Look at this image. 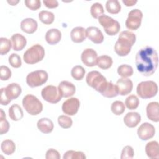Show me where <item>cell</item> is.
<instances>
[{"label": "cell", "mask_w": 159, "mask_h": 159, "mask_svg": "<svg viewBox=\"0 0 159 159\" xmlns=\"http://www.w3.org/2000/svg\"><path fill=\"white\" fill-rule=\"evenodd\" d=\"M86 81L88 86L100 93L104 89L107 81L106 78L98 71H91L86 75Z\"/></svg>", "instance_id": "obj_5"}, {"label": "cell", "mask_w": 159, "mask_h": 159, "mask_svg": "<svg viewBox=\"0 0 159 159\" xmlns=\"http://www.w3.org/2000/svg\"><path fill=\"white\" fill-rule=\"evenodd\" d=\"M155 129L154 126L148 123L144 122L137 129V135L142 140H147L155 135Z\"/></svg>", "instance_id": "obj_12"}, {"label": "cell", "mask_w": 159, "mask_h": 159, "mask_svg": "<svg viewBox=\"0 0 159 159\" xmlns=\"http://www.w3.org/2000/svg\"><path fill=\"white\" fill-rule=\"evenodd\" d=\"M134 70L130 65L123 64L117 68V73L122 78L130 77L133 75Z\"/></svg>", "instance_id": "obj_33"}, {"label": "cell", "mask_w": 159, "mask_h": 159, "mask_svg": "<svg viewBox=\"0 0 159 159\" xmlns=\"http://www.w3.org/2000/svg\"><path fill=\"white\" fill-rule=\"evenodd\" d=\"M19 1H14V0H10V1H7V2L11 5V6H16L17 3H19Z\"/></svg>", "instance_id": "obj_49"}, {"label": "cell", "mask_w": 159, "mask_h": 159, "mask_svg": "<svg viewBox=\"0 0 159 159\" xmlns=\"http://www.w3.org/2000/svg\"><path fill=\"white\" fill-rule=\"evenodd\" d=\"M38 129L43 134H50L54 128L53 122L48 118H42L37 123Z\"/></svg>", "instance_id": "obj_24"}, {"label": "cell", "mask_w": 159, "mask_h": 159, "mask_svg": "<svg viewBox=\"0 0 159 159\" xmlns=\"http://www.w3.org/2000/svg\"><path fill=\"white\" fill-rule=\"evenodd\" d=\"M11 41L6 38L1 37L0 38V54L1 55L7 53L11 48Z\"/></svg>", "instance_id": "obj_38"}, {"label": "cell", "mask_w": 159, "mask_h": 159, "mask_svg": "<svg viewBox=\"0 0 159 159\" xmlns=\"http://www.w3.org/2000/svg\"><path fill=\"white\" fill-rule=\"evenodd\" d=\"M111 111L116 116H119L123 114L125 110V106L121 101H116L113 102L111 106Z\"/></svg>", "instance_id": "obj_35"}, {"label": "cell", "mask_w": 159, "mask_h": 159, "mask_svg": "<svg viewBox=\"0 0 159 159\" xmlns=\"http://www.w3.org/2000/svg\"><path fill=\"white\" fill-rule=\"evenodd\" d=\"M1 148L2 152L7 155H10L14 153L16 150V145L11 140H4L1 142Z\"/></svg>", "instance_id": "obj_28"}, {"label": "cell", "mask_w": 159, "mask_h": 159, "mask_svg": "<svg viewBox=\"0 0 159 159\" xmlns=\"http://www.w3.org/2000/svg\"><path fill=\"white\" fill-rule=\"evenodd\" d=\"M145 153L150 158H158V142L155 140L148 142L145 146Z\"/></svg>", "instance_id": "obj_25"}, {"label": "cell", "mask_w": 159, "mask_h": 159, "mask_svg": "<svg viewBox=\"0 0 159 159\" xmlns=\"http://www.w3.org/2000/svg\"><path fill=\"white\" fill-rule=\"evenodd\" d=\"M58 123L61 127L63 129H68L71 127L73 120L67 116L61 115L58 117Z\"/></svg>", "instance_id": "obj_40"}, {"label": "cell", "mask_w": 159, "mask_h": 159, "mask_svg": "<svg viewBox=\"0 0 159 159\" xmlns=\"http://www.w3.org/2000/svg\"><path fill=\"white\" fill-rule=\"evenodd\" d=\"M9 129V124L6 119V114L4 111L1 109L0 116V134L3 135L7 133Z\"/></svg>", "instance_id": "obj_39"}, {"label": "cell", "mask_w": 159, "mask_h": 159, "mask_svg": "<svg viewBox=\"0 0 159 159\" xmlns=\"http://www.w3.org/2000/svg\"><path fill=\"white\" fill-rule=\"evenodd\" d=\"M125 105L130 110L136 109L139 105V99L137 96L131 94L125 99Z\"/></svg>", "instance_id": "obj_32"}, {"label": "cell", "mask_w": 159, "mask_h": 159, "mask_svg": "<svg viewBox=\"0 0 159 159\" xmlns=\"http://www.w3.org/2000/svg\"><path fill=\"white\" fill-rule=\"evenodd\" d=\"M48 78V73L44 70H36L29 73L26 83L30 88L38 87L45 84Z\"/></svg>", "instance_id": "obj_8"}, {"label": "cell", "mask_w": 159, "mask_h": 159, "mask_svg": "<svg viewBox=\"0 0 159 159\" xmlns=\"http://www.w3.org/2000/svg\"><path fill=\"white\" fill-rule=\"evenodd\" d=\"M122 2L126 6H132L135 5L137 2V1H134V0H122Z\"/></svg>", "instance_id": "obj_48"}, {"label": "cell", "mask_w": 159, "mask_h": 159, "mask_svg": "<svg viewBox=\"0 0 159 159\" xmlns=\"http://www.w3.org/2000/svg\"><path fill=\"white\" fill-rule=\"evenodd\" d=\"M3 89L6 98L10 101L17 98L22 93L20 86L16 83L9 84L6 88H3Z\"/></svg>", "instance_id": "obj_16"}, {"label": "cell", "mask_w": 159, "mask_h": 159, "mask_svg": "<svg viewBox=\"0 0 159 159\" xmlns=\"http://www.w3.org/2000/svg\"><path fill=\"white\" fill-rule=\"evenodd\" d=\"M90 12L92 17L94 19H98L99 17L104 14V8L101 3L96 2L91 6Z\"/></svg>", "instance_id": "obj_36"}, {"label": "cell", "mask_w": 159, "mask_h": 159, "mask_svg": "<svg viewBox=\"0 0 159 159\" xmlns=\"http://www.w3.org/2000/svg\"><path fill=\"white\" fill-rule=\"evenodd\" d=\"M98 54L92 48H86L83 50L81 55L82 62L87 66L92 67L97 65Z\"/></svg>", "instance_id": "obj_13"}, {"label": "cell", "mask_w": 159, "mask_h": 159, "mask_svg": "<svg viewBox=\"0 0 159 159\" xmlns=\"http://www.w3.org/2000/svg\"><path fill=\"white\" fill-rule=\"evenodd\" d=\"M101 94L106 98H112L116 97L119 94V92L116 85L114 84L111 81H107L106 86L101 91Z\"/></svg>", "instance_id": "obj_26"}, {"label": "cell", "mask_w": 159, "mask_h": 159, "mask_svg": "<svg viewBox=\"0 0 159 159\" xmlns=\"http://www.w3.org/2000/svg\"><path fill=\"white\" fill-rule=\"evenodd\" d=\"M85 70L81 65H76L71 69V76L76 80H81L85 75Z\"/></svg>", "instance_id": "obj_34"}, {"label": "cell", "mask_w": 159, "mask_h": 159, "mask_svg": "<svg viewBox=\"0 0 159 159\" xmlns=\"http://www.w3.org/2000/svg\"><path fill=\"white\" fill-rule=\"evenodd\" d=\"M98 22L104 28L105 32L110 36L116 35L120 30L119 22L107 15L102 14L99 17Z\"/></svg>", "instance_id": "obj_7"}, {"label": "cell", "mask_w": 159, "mask_h": 159, "mask_svg": "<svg viewBox=\"0 0 159 159\" xmlns=\"http://www.w3.org/2000/svg\"><path fill=\"white\" fill-rule=\"evenodd\" d=\"M24 3L27 7L32 11H36L41 6V2L39 0H25Z\"/></svg>", "instance_id": "obj_44"}, {"label": "cell", "mask_w": 159, "mask_h": 159, "mask_svg": "<svg viewBox=\"0 0 159 159\" xmlns=\"http://www.w3.org/2000/svg\"><path fill=\"white\" fill-rule=\"evenodd\" d=\"M12 72L11 70L4 65H1L0 67V78L2 81H6L11 77Z\"/></svg>", "instance_id": "obj_43"}, {"label": "cell", "mask_w": 159, "mask_h": 159, "mask_svg": "<svg viewBox=\"0 0 159 159\" xmlns=\"http://www.w3.org/2000/svg\"><path fill=\"white\" fill-rule=\"evenodd\" d=\"M113 61L111 57L108 55H101L98 57L97 65L102 70H107L111 67Z\"/></svg>", "instance_id": "obj_29"}, {"label": "cell", "mask_w": 159, "mask_h": 159, "mask_svg": "<svg viewBox=\"0 0 159 159\" xmlns=\"http://www.w3.org/2000/svg\"><path fill=\"white\" fill-rule=\"evenodd\" d=\"M158 93V86L153 81L140 82L137 86V93L142 99H149L156 96Z\"/></svg>", "instance_id": "obj_6"}, {"label": "cell", "mask_w": 159, "mask_h": 159, "mask_svg": "<svg viewBox=\"0 0 159 159\" xmlns=\"http://www.w3.org/2000/svg\"><path fill=\"white\" fill-rule=\"evenodd\" d=\"M58 91L62 98H69L72 96L76 92L75 86L68 81H62L58 84Z\"/></svg>", "instance_id": "obj_17"}, {"label": "cell", "mask_w": 159, "mask_h": 159, "mask_svg": "<svg viewBox=\"0 0 159 159\" xmlns=\"http://www.w3.org/2000/svg\"><path fill=\"white\" fill-rule=\"evenodd\" d=\"M12 48L15 51L22 50L27 44V40L24 36L20 34H15L11 38Z\"/></svg>", "instance_id": "obj_22"}, {"label": "cell", "mask_w": 159, "mask_h": 159, "mask_svg": "<svg viewBox=\"0 0 159 159\" xmlns=\"http://www.w3.org/2000/svg\"><path fill=\"white\" fill-rule=\"evenodd\" d=\"M143 13L138 9H132L128 14L125 21V26L129 30H135L139 29L141 25Z\"/></svg>", "instance_id": "obj_10"}, {"label": "cell", "mask_w": 159, "mask_h": 159, "mask_svg": "<svg viewBox=\"0 0 159 159\" xmlns=\"http://www.w3.org/2000/svg\"><path fill=\"white\" fill-rule=\"evenodd\" d=\"M85 154L81 151L68 150L63 155V159H85Z\"/></svg>", "instance_id": "obj_37"}, {"label": "cell", "mask_w": 159, "mask_h": 159, "mask_svg": "<svg viewBox=\"0 0 159 159\" xmlns=\"http://www.w3.org/2000/svg\"><path fill=\"white\" fill-rule=\"evenodd\" d=\"M22 106L30 115L35 116L40 114L43 110L42 103L35 96L27 94L22 99Z\"/></svg>", "instance_id": "obj_4"}, {"label": "cell", "mask_w": 159, "mask_h": 159, "mask_svg": "<svg viewBox=\"0 0 159 159\" xmlns=\"http://www.w3.org/2000/svg\"><path fill=\"white\" fill-rule=\"evenodd\" d=\"M147 116L150 120L158 122L159 121V105L158 102H151L146 107Z\"/></svg>", "instance_id": "obj_18"}, {"label": "cell", "mask_w": 159, "mask_h": 159, "mask_svg": "<svg viewBox=\"0 0 159 159\" xmlns=\"http://www.w3.org/2000/svg\"><path fill=\"white\" fill-rule=\"evenodd\" d=\"M86 37L96 44L101 43L104 40V35L101 30L96 27H89L86 29Z\"/></svg>", "instance_id": "obj_15"}, {"label": "cell", "mask_w": 159, "mask_h": 159, "mask_svg": "<svg viewBox=\"0 0 159 159\" xmlns=\"http://www.w3.org/2000/svg\"><path fill=\"white\" fill-rule=\"evenodd\" d=\"M135 65L137 70L142 75L151 76L155 72L158 65L157 51L149 46L140 48L135 56Z\"/></svg>", "instance_id": "obj_1"}, {"label": "cell", "mask_w": 159, "mask_h": 159, "mask_svg": "<svg viewBox=\"0 0 159 159\" xmlns=\"http://www.w3.org/2000/svg\"><path fill=\"white\" fill-rule=\"evenodd\" d=\"M43 99L51 104H56L61 99V96L58 88L53 85H48L43 88L41 91Z\"/></svg>", "instance_id": "obj_9"}, {"label": "cell", "mask_w": 159, "mask_h": 159, "mask_svg": "<svg viewBox=\"0 0 159 159\" xmlns=\"http://www.w3.org/2000/svg\"><path fill=\"white\" fill-rule=\"evenodd\" d=\"M44 56L45 50L43 47L39 44H35L25 52L23 59L25 63L32 65L42 61Z\"/></svg>", "instance_id": "obj_3"}, {"label": "cell", "mask_w": 159, "mask_h": 159, "mask_svg": "<svg viewBox=\"0 0 159 159\" xmlns=\"http://www.w3.org/2000/svg\"><path fill=\"white\" fill-rule=\"evenodd\" d=\"M9 64L15 68H18L21 66L22 61L20 56L17 53H12L9 57Z\"/></svg>", "instance_id": "obj_41"}, {"label": "cell", "mask_w": 159, "mask_h": 159, "mask_svg": "<svg viewBox=\"0 0 159 159\" xmlns=\"http://www.w3.org/2000/svg\"><path fill=\"white\" fill-rule=\"evenodd\" d=\"M80 102L76 98H71L66 99L62 104V111L68 116L75 115L80 108Z\"/></svg>", "instance_id": "obj_11"}, {"label": "cell", "mask_w": 159, "mask_h": 159, "mask_svg": "<svg viewBox=\"0 0 159 159\" xmlns=\"http://www.w3.org/2000/svg\"><path fill=\"white\" fill-rule=\"evenodd\" d=\"M141 116L137 112H130L124 117V122L129 128L135 127L140 122Z\"/></svg>", "instance_id": "obj_20"}, {"label": "cell", "mask_w": 159, "mask_h": 159, "mask_svg": "<svg viewBox=\"0 0 159 159\" xmlns=\"http://www.w3.org/2000/svg\"><path fill=\"white\" fill-rule=\"evenodd\" d=\"M0 102L1 105L3 106H6L7 104H9L11 101L7 99V98H6L4 92V89L3 88H2L1 89V98H0Z\"/></svg>", "instance_id": "obj_47"}, {"label": "cell", "mask_w": 159, "mask_h": 159, "mask_svg": "<svg viewBox=\"0 0 159 159\" xmlns=\"http://www.w3.org/2000/svg\"><path fill=\"white\" fill-rule=\"evenodd\" d=\"M43 3L47 8L49 9L56 8L58 6V2L56 0H43Z\"/></svg>", "instance_id": "obj_46"}, {"label": "cell", "mask_w": 159, "mask_h": 159, "mask_svg": "<svg viewBox=\"0 0 159 159\" xmlns=\"http://www.w3.org/2000/svg\"><path fill=\"white\" fill-rule=\"evenodd\" d=\"M71 40L75 43H81L86 40V29L83 27H76L73 28L70 33Z\"/></svg>", "instance_id": "obj_21"}, {"label": "cell", "mask_w": 159, "mask_h": 159, "mask_svg": "<svg viewBox=\"0 0 159 159\" xmlns=\"http://www.w3.org/2000/svg\"><path fill=\"white\" fill-rule=\"evenodd\" d=\"M39 19L46 25L51 24L55 19V15L52 12L48 11H42L39 13Z\"/></svg>", "instance_id": "obj_31"}, {"label": "cell", "mask_w": 159, "mask_h": 159, "mask_svg": "<svg viewBox=\"0 0 159 159\" xmlns=\"http://www.w3.org/2000/svg\"><path fill=\"white\" fill-rule=\"evenodd\" d=\"M134 151L133 148L130 145L124 147L122 149L120 158L121 159H131L134 157Z\"/></svg>", "instance_id": "obj_42"}, {"label": "cell", "mask_w": 159, "mask_h": 159, "mask_svg": "<svg viewBox=\"0 0 159 159\" xmlns=\"http://www.w3.org/2000/svg\"><path fill=\"white\" fill-rule=\"evenodd\" d=\"M135 41L136 36L132 32L129 30L121 32L114 45L116 53L120 57L127 55L130 52L131 48Z\"/></svg>", "instance_id": "obj_2"}, {"label": "cell", "mask_w": 159, "mask_h": 159, "mask_svg": "<svg viewBox=\"0 0 159 159\" xmlns=\"http://www.w3.org/2000/svg\"><path fill=\"white\" fill-rule=\"evenodd\" d=\"M116 86L119 94L121 96L129 94L132 90L133 83L131 80L127 78H119L116 82Z\"/></svg>", "instance_id": "obj_14"}, {"label": "cell", "mask_w": 159, "mask_h": 159, "mask_svg": "<svg viewBox=\"0 0 159 159\" xmlns=\"http://www.w3.org/2000/svg\"><path fill=\"white\" fill-rule=\"evenodd\" d=\"M61 39V33L57 29H50L45 34V40L50 45L58 43Z\"/></svg>", "instance_id": "obj_23"}, {"label": "cell", "mask_w": 159, "mask_h": 159, "mask_svg": "<svg viewBox=\"0 0 159 159\" xmlns=\"http://www.w3.org/2000/svg\"><path fill=\"white\" fill-rule=\"evenodd\" d=\"M38 27L37 22L32 18H26L20 22L21 30L29 34L34 33Z\"/></svg>", "instance_id": "obj_19"}, {"label": "cell", "mask_w": 159, "mask_h": 159, "mask_svg": "<svg viewBox=\"0 0 159 159\" xmlns=\"http://www.w3.org/2000/svg\"><path fill=\"white\" fill-rule=\"evenodd\" d=\"M60 158L59 152L53 148H50L46 152V159H60Z\"/></svg>", "instance_id": "obj_45"}, {"label": "cell", "mask_w": 159, "mask_h": 159, "mask_svg": "<svg viewBox=\"0 0 159 159\" xmlns=\"http://www.w3.org/2000/svg\"><path fill=\"white\" fill-rule=\"evenodd\" d=\"M9 116L12 120L18 121L22 119L24 112L20 106L17 104H14L9 109Z\"/></svg>", "instance_id": "obj_27"}, {"label": "cell", "mask_w": 159, "mask_h": 159, "mask_svg": "<svg viewBox=\"0 0 159 159\" xmlns=\"http://www.w3.org/2000/svg\"><path fill=\"white\" fill-rule=\"evenodd\" d=\"M107 11L112 14H118L121 10V6L117 0H108L106 3Z\"/></svg>", "instance_id": "obj_30"}]
</instances>
